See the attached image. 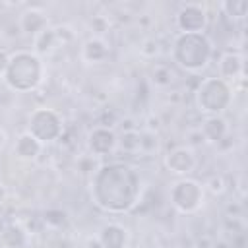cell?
<instances>
[{
  "label": "cell",
  "instance_id": "obj_1",
  "mask_svg": "<svg viewBox=\"0 0 248 248\" xmlns=\"http://www.w3.org/2000/svg\"><path fill=\"white\" fill-rule=\"evenodd\" d=\"M140 174L126 163L99 167L91 178V198L95 205L108 213L130 211L140 198Z\"/></svg>",
  "mask_w": 248,
  "mask_h": 248
},
{
  "label": "cell",
  "instance_id": "obj_20",
  "mask_svg": "<svg viewBox=\"0 0 248 248\" xmlns=\"http://www.w3.org/2000/svg\"><path fill=\"white\" fill-rule=\"evenodd\" d=\"M209 190L211 194H223L225 192V182H223V178L221 176H211V178H207L205 180V184H203V190Z\"/></svg>",
  "mask_w": 248,
  "mask_h": 248
},
{
  "label": "cell",
  "instance_id": "obj_7",
  "mask_svg": "<svg viewBox=\"0 0 248 248\" xmlns=\"http://www.w3.org/2000/svg\"><path fill=\"white\" fill-rule=\"evenodd\" d=\"M207 23L205 10L200 4H184L176 14V27L180 33H203Z\"/></svg>",
  "mask_w": 248,
  "mask_h": 248
},
{
  "label": "cell",
  "instance_id": "obj_21",
  "mask_svg": "<svg viewBox=\"0 0 248 248\" xmlns=\"http://www.w3.org/2000/svg\"><path fill=\"white\" fill-rule=\"evenodd\" d=\"M8 62H10V54L4 48H0V76H4V72L8 68Z\"/></svg>",
  "mask_w": 248,
  "mask_h": 248
},
{
  "label": "cell",
  "instance_id": "obj_22",
  "mask_svg": "<svg viewBox=\"0 0 248 248\" xmlns=\"http://www.w3.org/2000/svg\"><path fill=\"white\" fill-rule=\"evenodd\" d=\"M6 198H8L6 186H4V184H0V203H4V202H6Z\"/></svg>",
  "mask_w": 248,
  "mask_h": 248
},
{
  "label": "cell",
  "instance_id": "obj_23",
  "mask_svg": "<svg viewBox=\"0 0 248 248\" xmlns=\"http://www.w3.org/2000/svg\"><path fill=\"white\" fill-rule=\"evenodd\" d=\"M4 140H6V136H4V130L0 128V147L4 145Z\"/></svg>",
  "mask_w": 248,
  "mask_h": 248
},
{
  "label": "cell",
  "instance_id": "obj_19",
  "mask_svg": "<svg viewBox=\"0 0 248 248\" xmlns=\"http://www.w3.org/2000/svg\"><path fill=\"white\" fill-rule=\"evenodd\" d=\"M118 143L126 151H140V132H126L118 140Z\"/></svg>",
  "mask_w": 248,
  "mask_h": 248
},
{
  "label": "cell",
  "instance_id": "obj_6",
  "mask_svg": "<svg viewBox=\"0 0 248 248\" xmlns=\"http://www.w3.org/2000/svg\"><path fill=\"white\" fill-rule=\"evenodd\" d=\"M170 203L180 213H194L203 203V186L194 178H180L170 186Z\"/></svg>",
  "mask_w": 248,
  "mask_h": 248
},
{
  "label": "cell",
  "instance_id": "obj_12",
  "mask_svg": "<svg viewBox=\"0 0 248 248\" xmlns=\"http://www.w3.org/2000/svg\"><path fill=\"white\" fill-rule=\"evenodd\" d=\"M217 68H219L217 78H221L229 83V79H238L244 74V58L238 52H225V54H221Z\"/></svg>",
  "mask_w": 248,
  "mask_h": 248
},
{
  "label": "cell",
  "instance_id": "obj_5",
  "mask_svg": "<svg viewBox=\"0 0 248 248\" xmlns=\"http://www.w3.org/2000/svg\"><path fill=\"white\" fill-rule=\"evenodd\" d=\"M27 132L39 143H50L62 136V118L52 108H35L29 114Z\"/></svg>",
  "mask_w": 248,
  "mask_h": 248
},
{
  "label": "cell",
  "instance_id": "obj_10",
  "mask_svg": "<svg viewBox=\"0 0 248 248\" xmlns=\"http://www.w3.org/2000/svg\"><path fill=\"white\" fill-rule=\"evenodd\" d=\"M64 35H70L66 27H46L41 33H37L33 37V45H35V54H50L52 50L60 48L66 41Z\"/></svg>",
  "mask_w": 248,
  "mask_h": 248
},
{
  "label": "cell",
  "instance_id": "obj_9",
  "mask_svg": "<svg viewBox=\"0 0 248 248\" xmlns=\"http://www.w3.org/2000/svg\"><path fill=\"white\" fill-rule=\"evenodd\" d=\"M196 153L186 145L174 147L165 155V167L174 174H190L196 169Z\"/></svg>",
  "mask_w": 248,
  "mask_h": 248
},
{
  "label": "cell",
  "instance_id": "obj_8",
  "mask_svg": "<svg viewBox=\"0 0 248 248\" xmlns=\"http://www.w3.org/2000/svg\"><path fill=\"white\" fill-rule=\"evenodd\" d=\"M116 145H118V138L108 126H97L87 134V147L97 157L108 155Z\"/></svg>",
  "mask_w": 248,
  "mask_h": 248
},
{
  "label": "cell",
  "instance_id": "obj_11",
  "mask_svg": "<svg viewBox=\"0 0 248 248\" xmlns=\"http://www.w3.org/2000/svg\"><path fill=\"white\" fill-rule=\"evenodd\" d=\"M99 246L101 248H126L128 246V231L118 223H108L99 231Z\"/></svg>",
  "mask_w": 248,
  "mask_h": 248
},
{
  "label": "cell",
  "instance_id": "obj_4",
  "mask_svg": "<svg viewBox=\"0 0 248 248\" xmlns=\"http://www.w3.org/2000/svg\"><path fill=\"white\" fill-rule=\"evenodd\" d=\"M232 101L231 85L221 78H205L196 91V105L207 116H219Z\"/></svg>",
  "mask_w": 248,
  "mask_h": 248
},
{
  "label": "cell",
  "instance_id": "obj_2",
  "mask_svg": "<svg viewBox=\"0 0 248 248\" xmlns=\"http://www.w3.org/2000/svg\"><path fill=\"white\" fill-rule=\"evenodd\" d=\"M43 74H45V66L41 56L29 50H17L10 54V62L2 78L10 89L25 93V91H33L41 83Z\"/></svg>",
  "mask_w": 248,
  "mask_h": 248
},
{
  "label": "cell",
  "instance_id": "obj_16",
  "mask_svg": "<svg viewBox=\"0 0 248 248\" xmlns=\"http://www.w3.org/2000/svg\"><path fill=\"white\" fill-rule=\"evenodd\" d=\"M19 25L25 33H31L35 37L37 33L46 29V14L41 10H27L19 17Z\"/></svg>",
  "mask_w": 248,
  "mask_h": 248
},
{
  "label": "cell",
  "instance_id": "obj_15",
  "mask_svg": "<svg viewBox=\"0 0 248 248\" xmlns=\"http://www.w3.org/2000/svg\"><path fill=\"white\" fill-rule=\"evenodd\" d=\"M0 244L4 248H25V244H27V232L19 225L10 223V225H6L0 231Z\"/></svg>",
  "mask_w": 248,
  "mask_h": 248
},
{
  "label": "cell",
  "instance_id": "obj_18",
  "mask_svg": "<svg viewBox=\"0 0 248 248\" xmlns=\"http://www.w3.org/2000/svg\"><path fill=\"white\" fill-rule=\"evenodd\" d=\"M219 8L231 19H244V16L248 12V2L246 0H227V2H221Z\"/></svg>",
  "mask_w": 248,
  "mask_h": 248
},
{
  "label": "cell",
  "instance_id": "obj_14",
  "mask_svg": "<svg viewBox=\"0 0 248 248\" xmlns=\"http://www.w3.org/2000/svg\"><path fill=\"white\" fill-rule=\"evenodd\" d=\"M107 56H108V45L99 37H93V39L85 41L83 46H81V58L89 64L103 62Z\"/></svg>",
  "mask_w": 248,
  "mask_h": 248
},
{
  "label": "cell",
  "instance_id": "obj_13",
  "mask_svg": "<svg viewBox=\"0 0 248 248\" xmlns=\"http://www.w3.org/2000/svg\"><path fill=\"white\" fill-rule=\"evenodd\" d=\"M41 149H43V143H39L29 132H23V134L16 140V145H14V153H16L19 159H23V161H33V159H37L39 153H41Z\"/></svg>",
  "mask_w": 248,
  "mask_h": 248
},
{
  "label": "cell",
  "instance_id": "obj_3",
  "mask_svg": "<svg viewBox=\"0 0 248 248\" xmlns=\"http://www.w3.org/2000/svg\"><path fill=\"white\" fill-rule=\"evenodd\" d=\"M213 56V45L205 33H180L172 45L174 62L188 70L200 72L203 70Z\"/></svg>",
  "mask_w": 248,
  "mask_h": 248
},
{
  "label": "cell",
  "instance_id": "obj_17",
  "mask_svg": "<svg viewBox=\"0 0 248 248\" xmlns=\"http://www.w3.org/2000/svg\"><path fill=\"white\" fill-rule=\"evenodd\" d=\"M229 132L227 120L223 116H207L202 124V134L209 141H221Z\"/></svg>",
  "mask_w": 248,
  "mask_h": 248
}]
</instances>
